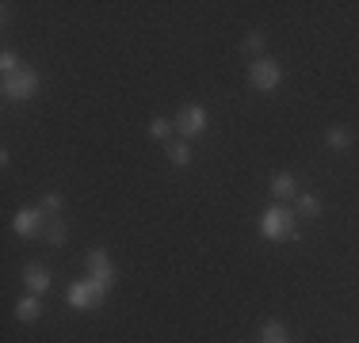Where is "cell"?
Listing matches in <instances>:
<instances>
[{
	"instance_id": "cell-1",
	"label": "cell",
	"mask_w": 359,
	"mask_h": 343,
	"mask_svg": "<svg viewBox=\"0 0 359 343\" xmlns=\"http://www.w3.org/2000/svg\"><path fill=\"white\" fill-rule=\"evenodd\" d=\"M260 237H264V240H276V244L294 240V237H298V214L290 210L287 202L268 206V210L260 214Z\"/></svg>"
},
{
	"instance_id": "cell-2",
	"label": "cell",
	"mask_w": 359,
	"mask_h": 343,
	"mask_svg": "<svg viewBox=\"0 0 359 343\" xmlns=\"http://www.w3.org/2000/svg\"><path fill=\"white\" fill-rule=\"evenodd\" d=\"M0 92H4V99H12V103H27V99H35V92H39V73L23 65L20 73H8V76H4Z\"/></svg>"
},
{
	"instance_id": "cell-3",
	"label": "cell",
	"mask_w": 359,
	"mask_h": 343,
	"mask_svg": "<svg viewBox=\"0 0 359 343\" xmlns=\"http://www.w3.org/2000/svg\"><path fill=\"white\" fill-rule=\"evenodd\" d=\"M104 298H107V290L104 286H96V282L84 274L81 282H73L69 290H65V302H69L73 309H81V313H88V309H100L104 305Z\"/></svg>"
},
{
	"instance_id": "cell-4",
	"label": "cell",
	"mask_w": 359,
	"mask_h": 343,
	"mask_svg": "<svg viewBox=\"0 0 359 343\" xmlns=\"http://www.w3.org/2000/svg\"><path fill=\"white\" fill-rule=\"evenodd\" d=\"M249 84L256 92H276L283 84V69H279V62H271V57H256L249 65Z\"/></svg>"
},
{
	"instance_id": "cell-5",
	"label": "cell",
	"mask_w": 359,
	"mask_h": 343,
	"mask_svg": "<svg viewBox=\"0 0 359 343\" xmlns=\"http://www.w3.org/2000/svg\"><path fill=\"white\" fill-rule=\"evenodd\" d=\"M84 274L104 290L115 286V263H111V255L104 252V248H92V252L84 255Z\"/></svg>"
},
{
	"instance_id": "cell-6",
	"label": "cell",
	"mask_w": 359,
	"mask_h": 343,
	"mask_svg": "<svg viewBox=\"0 0 359 343\" xmlns=\"http://www.w3.org/2000/svg\"><path fill=\"white\" fill-rule=\"evenodd\" d=\"M46 225H50V214L42 210V206H23V210H15V218H12V229L20 237H42Z\"/></svg>"
},
{
	"instance_id": "cell-7",
	"label": "cell",
	"mask_w": 359,
	"mask_h": 343,
	"mask_svg": "<svg viewBox=\"0 0 359 343\" xmlns=\"http://www.w3.org/2000/svg\"><path fill=\"white\" fill-rule=\"evenodd\" d=\"M207 122H210V115H207V107H199V103H187V107L176 115V130L184 134V137L207 134Z\"/></svg>"
},
{
	"instance_id": "cell-8",
	"label": "cell",
	"mask_w": 359,
	"mask_h": 343,
	"mask_svg": "<svg viewBox=\"0 0 359 343\" xmlns=\"http://www.w3.org/2000/svg\"><path fill=\"white\" fill-rule=\"evenodd\" d=\"M50 282H54V279H50V271L42 267V263H31V267L23 271V286H27V294H35V298L46 294Z\"/></svg>"
},
{
	"instance_id": "cell-9",
	"label": "cell",
	"mask_w": 359,
	"mask_h": 343,
	"mask_svg": "<svg viewBox=\"0 0 359 343\" xmlns=\"http://www.w3.org/2000/svg\"><path fill=\"white\" fill-rule=\"evenodd\" d=\"M271 195H276L279 202H287V199H294V195H302V191H298V179L290 176V172H276V176H271Z\"/></svg>"
},
{
	"instance_id": "cell-10",
	"label": "cell",
	"mask_w": 359,
	"mask_h": 343,
	"mask_svg": "<svg viewBox=\"0 0 359 343\" xmlns=\"http://www.w3.org/2000/svg\"><path fill=\"white\" fill-rule=\"evenodd\" d=\"M15 316H20L23 324L39 321V316H42V298H35V294H23L20 302H15Z\"/></svg>"
},
{
	"instance_id": "cell-11",
	"label": "cell",
	"mask_w": 359,
	"mask_h": 343,
	"mask_svg": "<svg viewBox=\"0 0 359 343\" xmlns=\"http://www.w3.org/2000/svg\"><path fill=\"white\" fill-rule=\"evenodd\" d=\"M165 153H168V160H172L176 168H187V164H191V145H187V141H168Z\"/></svg>"
},
{
	"instance_id": "cell-12",
	"label": "cell",
	"mask_w": 359,
	"mask_h": 343,
	"mask_svg": "<svg viewBox=\"0 0 359 343\" xmlns=\"http://www.w3.org/2000/svg\"><path fill=\"white\" fill-rule=\"evenodd\" d=\"M325 145H329V149H348V145H352L348 126H329V130H325Z\"/></svg>"
},
{
	"instance_id": "cell-13",
	"label": "cell",
	"mask_w": 359,
	"mask_h": 343,
	"mask_svg": "<svg viewBox=\"0 0 359 343\" xmlns=\"http://www.w3.org/2000/svg\"><path fill=\"white\" fill-rule=\"evenodd\" d=\"M260 340H264V343H290L287 328H283L279 321H268V324H264V328H260Z\"/></svg>"
},
{
	"instance_id": "cell-14",
	"label": "cell",
	"mask_w": 359,
	"mask_h": 343,
	"mask_svg": "<svg viewBox=\"0 0 359 343\" xmlns=\"http://www.w3.org/2000/svg\"><path fill=\"white\" fill-rule=\"evenodd\" d=\"M42 237H46L54 248H62V244H65V237H69V229H65V221H62V218H50V225H46V233H42Z\"/></svg>"
},
{
	"instance_id": "cell-15",
	"label": "cell",
	"mask_w": 359,
	"mask_h": 343,
	"mask_svg": "<svg viewBox=\"0 0 359 343\" xmlns=\"http://www.w3.org/2000/svg\"><path fill=\"white\" fill-rule=\"evenodd\" d=\"M172 130H176V122H168V118H153L149 122V137H157V141H172Z\"/></svg>"
},
{
	"instance_id": "cell-16",
	"label": "cell",
	"mask_w": 359,
	"mask_h": 343,
	"mask_svg": "<svg viewBox=\"0 0 359 343\" xmlns=\"http://www.w3.org/2000/svg\"><path fill=\"white\" fill-rule=\"evenodd\" d=\"M321 214V199L313 195H298V218H318Z\"/></svg>"
},
{
	"instance_id": "cell-17",
	"label": "cell",
	"mask_w": 359,
	"mask_h": 343,
	"mask_svg": "<svg viewBox=\"0 0 359 343\" xmlns=\"http://www.w3.org/2000/svg\"><path fill=\"white\" fill-rule=\"evenodd\" d=\"M20 69H23V65H20V57H15L12 50H4V54H0V73H4V76H8V73H20Z\"/></svg>"
},
{
	"instance_id": "cell-18",
	"label": "cell",
	"mask_w": 359,
	"mask_h": 343,
	"mask_svg": "<svg viewBox=\"0 0 359 343\" xmlns=\"http://www.w3.org/2000/svg\"><path fill=\"white\" fill-rule=\"evenodd\" d=\"M42 210L57 218V210H62V195H57V191H46V199H42Z\"/></svg>"
},
{
	"instance_id": "cell-19",
	"label": "cell",
	"mask_w": 359,
	"mask_h": 343,
	"mask_svg": "<svg viewBox=\"0 0 359 343\" xmlns=\"http://www.w3.org/2000/svg\"><path fill=\"white\" fill-rule=\"evenodd\" d=\"M245 50H249V54H264V34L252 31L249 38H245Z\"/></svg>"
}]
</instances>
